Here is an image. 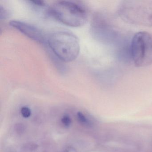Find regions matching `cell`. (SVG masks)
<instances>
[{
  "mask_svg": "<svg viewBox=\"0 0 152 152\" xmlns=\"http://www.w3.org/2000/svg\"><path fill=\"white\" fill-rule=\"evenodd\" d=\"M77 117L80 122L83 124H86L87 122V119H86L84 115L80 112H78L77 113Z\"/></svg>",
  "mask_w": 152,
  "mask_h": 152,
  "instance_id": "obj_10",
  "label": "cell"
},
{
  "mask_svg": "<svg viewBox=\"0 0 152 152\" xmlns=\"http://www.w3.org/2000/svg\"><path fill=\"white\" fill-rule=\"evenodd\" d=\"M65 152H76V151L74 148H68Z\"/></svg>",
  "mask_w": 152,
  "mask_h": 152,
  "instance_id": "obj_12",
  "label": "cell"
},
{
  "mask_svg": "<svg viewBox=\"0 0 152 152\" xmlns=\"http://www.w3.org/2000/svg\"><path fill=\"white\" fill-rule=\"evenodd\" d=\"M24 127L23 124H17L16 126V131L17 133H19V134L23 133V132L24 131Z\"/></svg>",
  "mask_w": 152,
  "mask_h": 152,
  "instance_id": "obj_11",
  "label": "cell"
},
{
  "mask_svg": "<svg viewBox=\"0 0 152 152\" xmlns=\"http://www.w3.org/2000/svg\"><path fill=\"white\" fill-rule=\"evenodd\" d=\"M62 122L66 127H69L72 124V121L68 115H65L62 118Z\"/></svg>",
  "mask_w": 152,
  "mask_h": 152,
  "instance_id": "obj_9",
  "label": "cell"
},
{
  "mask_svg": "<svg viewBox=\"0 0 152 152\" xmlns=\"http://www.w3.org/2000/svg\"><path fill=\"white\" fill-rule=\"evenodd\" d=\"M91 29L94 38L104 43H113L118 37V33L107 18L101 13H97L94 15Z\"/></svg>",
  "mask_w": 152,
  "mask_h": 152,
  "instance_id": "obj_5",
  "label": "cell"
},
{
  "mask_svg": "<svg viewBox=\"0 0 152 152\" xmlns=\"http://www.w3.org/2000/svg\"><path fill=\"white\" fill-rule=\"evenodd\" d=\"M21 114L25 118H28L31 115V111L30 108L26 107H23L21 108Z\"/></svg>",
  "mask_w": 152,
  "mask_h": 152,
  "instance_id": "obj_8",
  "label": "cell"
},
{
  "mask_svg": "<svg viewBox=\"0 0 152 152\" xmlns=\"http://www.w3.org/2000/svg\"><path fill=\"white\" fill-rule=\"evenodd\" d=\"M47 45L51 53L64 63L75 60L80 51L79 39L69 31L58 30L47 36Z\"/></svg>",
  "mask_w": 152,
  "mask_h": 152,
  "instance_id": "obj_1",
  "label": "cell"
},
{
  "mask_svg": "<svg viewBox=\"0 0 152 152\" xmlns=\"http://www.w3.org/2000/svg\"><path fill=\"white\" fill-rule=\"evenodd\" d=\"M10 25L31 39L40 43H47V36L37 26L18 20L10 21Z\"/></svg>",
  "mask_w": 152,
  "mask_h": 152,
  "instance_id": "obj_6",
  "label": "cell"
},
{
  "mask_svg": "<svg viewBox=\"0 0 152 152\" xmlns=\"http://www.w3.org/2000/svg\"><path fill=\"white\" fill-rule=\"evenodd\" d=\"M10 15L9 11L2 5L0 6V18L1 19H7Z\"/></svg>",
  "mask_w": 152,
  "mask_h": 152,
  "instance_id": "obj_7",
  "label": "cell"
},
{
  "mask_svg": "<svg viewBox=\"0 0 152 152\" xmlns=\"http://www.w3.org/2000/svg\"><path fill=\"white\" fill-rule=\"evenodd\" d=\"M118 12L128 23L152 26V1H124L120 4Z\"/></svg>",
  "mask_w": 152,
  "mask_h": 152,
  "instance_id": "obj_2",
  "label": "cell"
},
{
  "mask_svg": "<svg viewBox=\"0 0 152 152\" xmlns=\"http://www.w3.org/2000/svg\"><path fill=\"white\" fill-rule=\"evenodd\" d=\"M53 17L64 24L80 27L86 23L88 13L82 6L70 1H59L53 4L48 10Z\"/></svg>",
  "mask_w": 152,
  "mask_h": 152,
  "instance_id": "obj_3",
  "label": "cell"
},
{
  "mask_svg": "<svg viewBox=\"0 0 152 152\" xmlns=\"http://www.w3.org/2000/svg\"><path fill=\"white\" fill-rule=\"evenodd\" d=\"M130 50L133 63L137 67L152 64V34L146 31L137 33L132 38Z\"/></svg>",
  "mask_w": 152,
  "mask_h": 152,
  "instance_id": "obj_4",
  "label": "cell"
}]
</instances>
